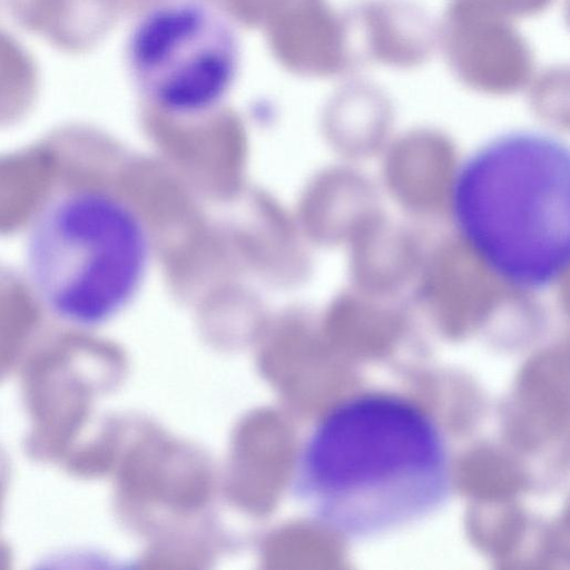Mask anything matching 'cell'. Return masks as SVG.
<instances>
[{"label": "cell", "mask_w": 570, "mask_h": 570, "mask_svg": "<svg viewBox=\"0 0 570 570\" xmlns=\"http://www.w3.org/2000/svg\"><path fill=\"white\" fill-rule=\"evenodd\" d=\"M289 489L320 525L348 540L370 539L446 503L450 451L435 420L416 403L361 393L331 406L309 429Z\"/></svg>", "instance_id": "6da1fadb"}, {"label": "cell", "mask_w": 570, "mask_h": 570, "mask_svg": "<svg viewBox=\"0 0 570 570\" xmlns=\"http://www.w3.org/2000/svg\"><path fill=\"white\" fill-rule=\"evenodd\" d=\"M454 225L498 278L523 291L551 287L570 258V153L560 138L513 130L478 148L451 186Z\"/></svg>", "instance_id": "7a4b0ae2"}, {"label": "cell", "mask_w": 570, "mask_h": 570, "mask_svg": "<svg viewBox=\"0 0 570 570\" xmlns=\"http://www.w3.org/2000/svg\"><path fill=\"white\" fill-rule=\"evenodd\" d=\"M153 256L150 229L129 202L104 189L75 188L49 199L32 219L26 272L51 315L88 330L134 303Z\"/></svg>", "instance_id": "3957f363"}, {"label": "cell", "mask_w": 570, "mask_h": 570, "mask_svg": "<svg viewBox=\"0 0 570 570\" xmlns=\"http://www.w3.org/2000/svg\"><path fill=\"white\" fill-rule=\"evenodd\" d=\"M238 42L230 23L199 0H167L141 16L127 45L129 69L166 116H205L236 79Z\"/></svg>", "instance_id": "277c9868"}, {"label": "cell", "mask_w": 570, "mask_h": 570, "mask_svg": "<svg viewBox=\"0 0 570 570\" xmlns=\"http://www.w3.org/2000/svg\"><path fill=\"white\" fill-rule=\"evenodd\" d=\"M446 66L464 85L490 92H508L534 77L531 45L502 18L444 12L439 42Z\"/></svg>", "instance_id": "5b68a950"}, {"label": "cell", "mask_w": 570, "mask_h": 570, "mask_svg": "<svg viewBox=\"0 0 570 570\" xmlns=\"http://www.w3.org/2000/svg\"><path fill=\"white\" fill-rule=\"evenodd\" d=\"M351 18L361 62L412 70L438 48L439 24L414 0H363Z\"/></svg>", "instance_id": "8992f818"}, {"label": "cell", "mask_w": 570, "mask_h": 570, "mask_svg": "<svg viewBox=\"0 0 570 570\" xmlns=\"http://www.w3.org/2000/svg\"><path fill=\"white\" fill-rule=\"evenodd\" d=\"M14 22L53 48L88 50L109 22L112 0H6Z\"/></svg>", "instance_id": "52a82bcc"}, {"label": "cell", "mask_w": 570, "mask_h": 570, "mask_svg": "<svg viewBox=\"0 0 570 570\" xmlns=\"http://www.w3.org/2000/svg\"><path fill=\"white\" fill-rule=\"evenodd\" d=\"M39 69L33 56L10 32L0 28V111L26 104L35 94Z\"/></svg>", "instance_id": "ba28073f"}, {"label": "cell", "mask_w": 570, "mask_h": 570, "mask_svg": "<svg viewBox=\"0 0 570 570\" xmlns=\"http://www.w3.org/2000/svg\"><path fill=\"white\" fill-rule=\"evenodd\" d=\"M554 0H449L445 12L481 14L515 21L542 13Z\"/></svg>", "instance_id": "9c48e42d"}]
</instances>
